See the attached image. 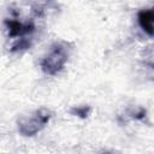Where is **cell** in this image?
I'll list each match as a JSON object with an SVG mask.
<instances>
[{
	"mask_svg": "<svg viewBox=\"0 0 154 154\" xmlns=\"http://www.w3.org/2000/svg\"><path fill=\"white\" fill-rule=\"evenodd\" d=\"M70 49L69 43L66 42H57L54 43L48 53L42 58L40 66L41 70L49 76L58 75L66 65L69 57H70Z\"/></svg>",
	"mask_w": 154,
	"mask_h": 154,
	"instance_id": "cell-1",
	"label": "cell"
},
{
	"mask_svg": "<svg viewBox=\"0 0 154 154\" xmlns=\"http://www.w3.org/2000/svg\"><path fill=\"white\" fill-rule=\"evenodd\" d=\"M52 113L48 108H38L30 113L22 116L18 119V131L23 136H35L38 134L51 120Z\"/></svg>",
	"mask_w": 154,
	"mask_h": 154,
	"instance_id": "cell-2",
	"label": "cell"
},
{
	"mask_svg": "<svg viewBox=\"0 0 154 154\" xmlns=\"http://www.w3.org/2000/svg\"><path fill=\"white\" fill-rule=\"evenodd\" d=\"M137 22L140 28L149 36H153L154 32V12L152 8H143L137 14Z\"/></svg>",
	"mask_w": 154,
	"mask_h": 154,
	"instance_id": "cell-3",
	"label": "cell"
},
{
	"mask_svg": "<svg viewBox=\"0 0 154 154\" xmlns=\"http://www.w3.org/2000/svg\"><path fill=\"white\" fill-rule=\"evenodd\" d=\"M106 154H114V153H106Z\"/></svg>",
	"mask_w": 154,
	"mask_h": 154,
	"instance_id": "cell-4",
	"label": "cell"
}]
</instances>
